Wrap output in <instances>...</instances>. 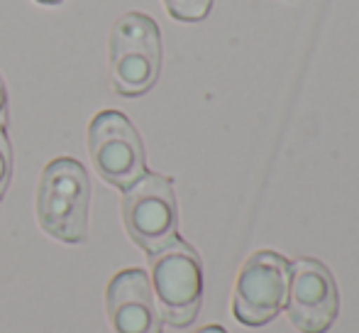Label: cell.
<instances>
[{
	"label": "cell",
	"instance_id": "6da1fadb",
	"mask_svg": "<svg viewBox=\"0 0 359 333\" xmlns=\"http://www.w3.org/2000/svg\"><path fill=\"white\" fill-rule=\"evenodd\" d=\"M90 184L83 164L59 157L42 171L37 189L39 226L64 243H83L88 238Z\"/></svg>",
	"mask_w": 359,
	"mask_h": 333
},
{
	"label": "cell",
	"instance_id": "7a4b0ae2",
	"mask_svg": "<svg viewBox=\"0 0 359 333\" xmlns=\"http://www.w3.org/2000/svg\"><path fill=\"white\" fill-rule=\"evenodd\" d=\"M161 64L159 27L142 13H125L110 32V81L120 96H142Z\"/></svg>",
	"mask_w": 359,
	"mask_h": 333
},
{
	"label": "cell",
	"instance_id": "3957f363",
	"mask_svg": "<svg viewBox=\"0 0 359 333\" xmlns=\"http://www.w3.org/2000/svg\"><path fill=\"white\" fill-rule=\"evenodd\" d=\"M151 289L166 324L174 329L194 324L203 301V270L189 243L174 240L151 255Z\"/></svg>",
	"mask_w": 359,
	"mask_h": 333
},
{
	"label": "cell",
	"instance_id": "277c9868",
	"mask_svg": "<svg viewBox=\"0 0 359 333\" xmlns=\"http://www.w3.org/2000/svg\"><path fill=\"white\" fill-rule=\"evenodd\" d=\"M123 216L128 233L149 255L176 240L179 211L174 186L161 174H144L125 189Z\"/></svg>",
	"mask_w": 359,
	"mask_h": 333
},
{
	"label": "cell",
	"instance_id": "5b68a950",
	"mask_svg": "<svg viewBox=\"0 0 359 333\" xmlns=\"http://www.w3.org/2000/svg\"><path fill=\"white\" fill-rule=\"evenodd\" d=\"M291 262L279 252L259 250L242 265L232 294V314L245 326H264L284 309Z\"/></svg>",
	"mask_w": 359,
	"mask_h": 333
},
{
	"label": "cell",
	"instance_id": "8992f818",
	"mask_svg": "<svg viewBox=\"0 0 359 333\" xmlns=\"http://www.w3.org/2000/svg\"><path fill=\"white\" fill-rule=\"evenodd\" d=\"M88 150L98 174L118 189L144 174V148L135 125L120 110H103L90 120Z\"/></svg>",
	"mask_w": 359,
	"mask_h": 333
},
{
	"label": "cell",
	"instance_id": "52a82bcc",
	"mask_svg": "<svg viewBox=\"0 0 359 333\" xmlns=\"http://www.w3.org/2000/svg\"><path fill=\"white\" fill-rule=\"evenodd\" d=\"M284 306L291 324L301 333H325L340 311L337 285L330 270L311 257L293 262Z\"/></svg>",
	"mask_w": 359,
	"mask_h": 333
},
{
	"label": "cell",
	"instance_id": "ba28073f",
	"mask_svg": "<svg viewBox=\"0 0 359 333\" xmlns=\"http://www.w3.org/2000/svg\"><path fill=\"white\" fill-rule=\"evenodd\" d=\"M105 304L115 333H161L149 277L137 267L118 272L110 280Z\"/></svg>",
	"mask_w": 359,
	"mask_h": 333
},
{
	"label": "cell",
	"instance_id": "9c48e42d",
	"mask_svg": "<svg viewBox=\"0 0 359 333\" xmlns=\"http://www.w3.org/2000/svg\"><path fill=\"white\" fill-rule=\"evenodd\" d=\"M164 5L171 18L181 20V22H198L210 13L213 0H164Z\"/></svg>",
	"mask_w": 359,
	"mask_h": 333
},
{
	"label": "cell",
	"instance_id": "30bf717a",
	"mask_svg": "<svg viewBox=\"0 0 359 333\" xmlns=\"http://www.w3.org/2000/svg\"><path fill=\"white\" fill-rule=\"evenodd\" d=\"M10 174H13V148H10V140L5 135V130L0 128V199L8 191Z\"/></svg>",
	"mask_w": 359,
	"mask_h": 333
},
{
	"label": "cell",
	"instance_id": "8fae6325",
	"mask_svg": "<svg viewBox=\"0 0 359 333\" xmlns=\"http://www.w3.org/2000/svg\"><path fill=\"white\" fill-rule=\"evenodd\" d=\"M5 123H8V93H5V84L0 79V128L5 130Z\"/></svg>",
	"mask_w": 359,
	"mask_h": 333
},
{
	"label": "cell",
	"instance_id": "7c38bea8",
	"mask_svg": "<svg viewBox=\"0 0 359 333\" xmlns=\"http://www.w3.org/2000/svg\"><path fill=\"white\" fill-rule=\"evenodd\" d=\"M198 333H227L222 326H205V329H201Z\"/></svg>",
	"mask_w": 359,
	"mask_h": 333
},
{
	"label": "cell",
	"instance_id": "4fadbf2b",
	"mask_svg": "<svg viewBox=\"0 0 359 333\" xmlns=\"http://www.w3.org/2000/svg\"><path fill=\"white\" fill-rule=\"evenodd\" d=\"M39 3H44V5H57V3H62V0H39Z\"/></svg>",
	"mask_w": 359,
	"mask_h": 333
}]
</instances>
